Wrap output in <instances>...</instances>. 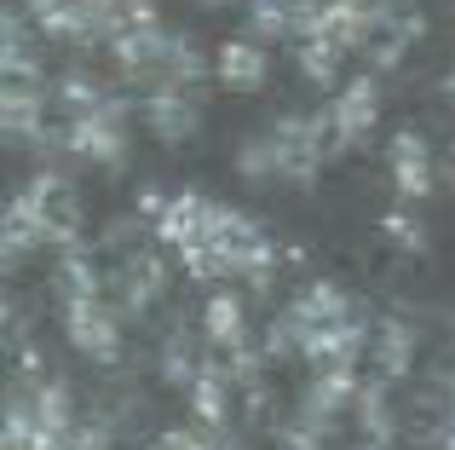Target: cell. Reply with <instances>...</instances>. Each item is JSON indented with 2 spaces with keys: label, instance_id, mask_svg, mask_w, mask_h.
<instances>
[{
  "label": "cell",
  "instance_id": "6da1fadb",
  "mask_svg": "<svg viewBox=\"0 0 455 450\" xmlns=\"http://www.w3.org/2000/svg\"><path fill=\"white\" fill-rule=\"evenodd\" d=\"M363 341H369V324H363V312L346 301V289H334V283H306L300 301L277 317L266 347L271 352H300L311 370H357Z\"/></svg>",
  "mask_w": 455,
  "mask_h": 450
},
{
  "label": "cell",
  "instance_id": "7a4b0ae2",
  "mask_svg": "<svg viewBox=\"0 0 455 450\" xmlns=\"http://www.w3.org/2000/svg\"><path fill=\"white\" fill-rule=\"evenodd\" d=\"M277 139V168L289 185H311L323 168V157L334 150V127H329V110H311V116H283L271 127Z\"/></svg>",
  "mask_w": 455,
  "mask_h": 450
},
{
  "label": "cell",
  "instance_id": "3957f363",
  "mask_svg": "<svg viewBox=\"0 0 455 450\" xmlns=\"http://www.w3.org/2000/svg\"><path fill=\"white\" fill-rule=\"evenodd\" d=\"M18 197L29 203V214H35V225H41L46 243H58V248H76L81 243V197L69 191L64 173H35Z\"/></svg>",
  "mask_w": 455,
  "mask_h": 450
},
{
  "label": "cell",
  "instance_id": "277c9868",
  "mask_svg": "<svg viewBox=\"0 0 455 450\" xmlns=\"http://www.w3.org/2000/svg\"><path fill=\"white\" fill-rule=\"evenodd\" d=\"M64 329H69V347L92 364H116L122 358V312H116L110 294H92V301L64 306Z\"/></svg>",
  "mask_w": 455,
  "mask_h": 450
},
{
  "label": "cell",
  "instance_id": "5b68a950",
  "mask_svg": "<svg viewBox=\"0 0 455 450\" xmlns=\"http://www.w3.org/2000/svg\"><path fill=\"white\" fill-rule=\"evenodd\" d=\"M69 150L87 157V162L116 168V162L127 157V104L122 99H104V104H92V110L69 116Z\"/></svg>",
  "mask_w": 455,
  "mask_h": 450
},
{
  "label": "cell",
  "instance_id": "8992f818",
  "mask_svg": "<svg viewBox=\"0 0 455 450\" xmlns=\"http://www.w3.org/2000/svg\"><path fill=\"white\" fill-rule=\"evenodd\" d=\"M375 122H380V87H375L369 76H357L352 87H340V92H334V104H329L334 150H352V145H363V139L375 133Z\"/></svg>",
  "mask_w": 455,
  "mask_h": 450
},
{
  "label": "cell",
  "instance_id": "52a82bcc",
  "mask_svg": "<svg viewBox=\"0 0 455 450\" xmlns=\"http://www.w3.org/2000/svg\"><path fill=\"white\" fill-rule=\"evenodd\" d=\"M145 122L156 127V139H167V145H190L202 127V110H196V92L190 87H162L145 99Z\"/></svg>",
  "mask_w": 455,
  "mask_h": 450
},
{
  "label": "cell",
  "instance_id": "ba28073f",
  "mask_svg": "<svg viewBox=\"0 0 455 450\" xmlns=\"http://www.w3.org/2000/svg\"><path fill=\"white\" fill-rule=\"evenodd\" d=\"M220 81L231 92H254V87H266V76H271V46L266 41H254V35H236V41H225L220 46Z\"/></svg>",
  "mask_w": 455,
  "mask_h": 450
},
{
  "label": "cell",
  "instance_id": "9c48e42d",
  "mask_svg": "<svg viewBox=\"0 0 455 450\" xmlns=\"http://www.w3.org/2000/svg\"><path fill=\"white\" fill-rule=\"evenodd\" d=\"M202 335H208L225 358H236V352L254 347V341H248V324H243V301H236L231 289L208 294V306H202Z\"/></svg>",
  "mask_w": 455,
  "mask_h": 450
},
{
  "label": "cell",
  "instance_id": "30bf717a",
  "mask_svg": "<svg viewBox=\"0 0 455 450\" xmlns=\"http://www.w3.org/2000/svg\"><path fill=\"white\" fill-rule=\"evenodd\" d=\"M387 162H392V180H398L403 197H427L433 191V150H427L421 133H398L387 145Z\"/></svg>",
  "mask_w": 455,
  "mask_h": 450
},
{
  "label": "cell",
  "instance_id": "8fae6325",
  "mask_svg": "<svg viewBox=\"0 0 455 450\" xmlns=\"http://www.w3.org/2000/svg\"><path fill=\"white\" fill-rule=\"evenodd\" d=\"M231 382H236V375L225 370V364L202 358L196 382L185 387V393H190V405H196V416L208 422V428H225V422H231Z\"/></svg>",
  "mask_w": 455,
  "mask_h": 450
},
{
  "label": "cell",
  "instance_id": "7c38bea8",
  "mask_svg": "<svg viewBox=\"0 0 455 450\" xmlns=\"http://www.w3.org/2000/svg\"><path fill=\"white\" fill-rule=\"evenodd\" d=\"M6 133L18 145H35V139H52L46 133V99L41 87H23V81H6Z\"/></svg>",
  "mask_w": 455,
  "mask_h": 450
},
{
  "label": "cell",
  "instance_id": "4fadbf2b",
  "mask_svg": "<svg viewBox=\"0 0 455 450\" xmlns=\"http://www.w3.org/2000/svg\"><path fill=\"white\" fill-rule=\"evenodd\" d=\"M415 364V329L403 324V317H387L380 324V341H375V370L380 382H403Z\"/></svg>",
  "mask_w": 455,
  "mask_h": 450
},
{
  "label": "cell",
  "instance_id": "5bb4252c",
  "mask_svg": "<svg viewBox=\"0 0 455 450\" xmlns=\"http://www.w3.org/2000/svg\"><path fill=\"white\" fill-rule=\"evenodd\" d=\"M23 450H110V433L99 422H69V428H52V433H29Z\"/></svg>",
  "mask_w": 455,
  "mask_h": 450
},
{
  "label": "cell",
  "instance_id": "9a60e30c",
  "mask_svg": "<svg viewBox=\"0 0 455 450\" xmlns=\"http://www.w3.org/2000/svg\"><path fill=\"white\" fill-rule=\"evenodd\" d=\"M340 58H346V46L323 41V35H300V76H311L317 87H334V76H340Z\"/></svg>",
  "mask_w": 455,
  "mask_h": 450
},
{
  "label": "cell",
  "instance_id": "2e32d148",
  "mask_svg": "<svg viewBox=\"0 0 455 450\" xmlns=\"http://www.w3.org/2000/svg\"><path fill=\"white\" fill-rule=\"evenodd\" d=\"M248 29H254V41L294 35V0H248Z\"/></svg>",
  "mask_w": 455,
  "mask_h": 450
},
{
  "label": "cell",
  "instance_id": "e0dca14e",
  "mask_svg": "<svg viewBox=\"0 0 455 450\" xmlns=\"http://www.w3.org/2000/svg\"><path fill=\"white\" fill-rule=\"evenodd\" d=\"M236 168H243V180H254V185L283 180V168H277V139H271V133L243 139V150H236Z\"/></svg>",
  "mask_w": 455,
  "mask_h": 450
},
{
  "label": "cell",
  "instance_id": "ac0fdd59",
  "mask_svg": "<svg viewBox=\"0 0 455 450\" xmlns=\"http://www.w3.org/2000/svg\"><path fill=\"white\" fill-rule=\"evenodd\" d=\"M162 370H167V382H179V387L196 382L202 358H190V335H185V329H173V335L162 341Z\"/></svg>",
  "mask_w": 455,
  "mask_h": 450
},
{
  "label": "cell",
  "instance_id": "d6986e66",
  "mask_svg": "<svg viewBox=\"0 0 455 450\" xmlns=\"http://www.w3.org/2000/svg\"><path fill=\"white\" fill-rule=\"evenodd\" d=\"M58 99H64L69 116H81V110H92V104H104L110 92H104L92 76H64V81H58Z\"/></svg>",
  "mask_w": 455,
  "mask_h": 450
},
{
  "label": "cell",
  "instance_id": "ffe728a7",
  "mask_svg": "<svg viewBox=\"0 0 455 450\" xmlns=\"http://www.w3.org/2000/svg\"><path fill=\"white\" fill-rule=\"evenodd\" d=\"M156 450H220V445L202 439V433H190V428H173V433H162V439H156Z\"/></svg>",
  "mask_w": 455,
  "mask_h": 450
},
{
  "label": "cell",
  "instance_id": "44dd1931",
  "mask_svg": "<svg viewBox=\"0 0 455 450\" xmlns=\"http://www.w3.org/2000/svg\"><path fill=\"white\" fill-rule=\"evenodd\" d=\"M444 450H455V382H450V416H444Z\"/></svg>",
  "mask_w": 455,
  "mask_h": 450
}]
</instances>
